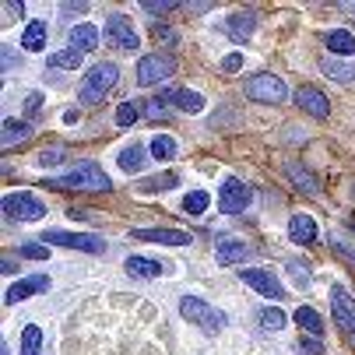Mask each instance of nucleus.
<instances>
[{"label": "nucleus", "mask_w": 355, "mask_h": 355, "mask_svg": "<svg viewBox=\"0 0 355 355\" xmlns=\"http://www.w3.org/2000/svg\"><path fill=\"white\" fill-rule=\"evenodd\" d=\"M295 103H299V110H306V113H310V116H317V120H324V116L331 113L327 95H324L320 88H313V85L295 88Z\"/></svg>", "instance_id": "f8f14e48"}, {"label": "nucleus", "mask_w": 355, "mask_h": 355, "mask_svg": "<svg viewBox=\"0 0 355 355\" xmlns=\"http://www.w3.org/2000/svg\"><path fill=\"white\" fill-rule=\"evenodd\" d=\"M324 71H327V78H334V81H355V64H348V60L324 57Z\"/></svg>", "instance_id": "cd10ccee"}, {"label": "nucleus", "mask_w": 355, "mask_h": 355, "mask_svg": "<svg viewBox=\"0 0 355 355\" xmlns=\"http://www.w3.org/2000/svg\"><path fill=\"white\" fill-rule=\"evenodd\" d=\"M176 183H180V176H176V173H162V176L141 180V183H137V190H141V193H159V190H169V187H176Z\"/></svg>", "instance_id": "c756f323"}, {"label": "nucleus", "mask_w": 355, "mask_h": 355, "mask_svg": "<svg viewBox=\"0 0 355 355\" xmlns=\"http://www.w3.org/2000/svg\"><path fill=\"white\" fill-rule=\"evenodd\" d=\"M288 239L292 243H302V246H310L313 239H317V225H313V218L310 215H292L288 218Z\"/></svg>", "instance_id": "f3484780"}, {"label": "nucleus", "mask_w": 355, "mask_h": 355, "mask_svg": "<svg viewBox=\"0 0 355 355\" xmlns=\"http://www.w3.org/2000/svg\"><path fill=\"white\" fill-rule=\"evenodd\" d=\"M81 49H74V46H67V49H57V53H49L46 57V64L53 67V71H78L81 67Z\"/></svg>", "instance_id": "5701e85b"}, {"label": "nucleus", "mask_w": 355, "mask_h": 355, "mask_svg": "<svg viewBox=\"0 0 355 355\" xmlns=\"http://www.w3.org/2000/svg\"><path fill=\"white\" fill-rule=\"evenodd\" d=\"M285 176H288L299 190H306V193H317V190H320V180H317L306 166H302V162H285Z\"/></svg>", "instance_id": "6ab92c4d"}, {"label": "nucleus", "mask_w": 355, "mask_h": 355, "mask_svg": "<svg viewBox=\"0 0 355 355\" xmlns=\"http://www.w3.org/2000/svg\"><path fill=\"white\" fill-rule=\"evenodd\" d=\"M324 46L331 49V57H352L355 53V35L348 28H331L324 35Z\"/></svg>", "instance_id": "a211bd4d"}, {"label": "nucleus", "mask_w": 355, "mask_h": 355, "mask_svg": "<svg viewBox=\"0 0 355 355\" xmlns=\"http://www.w3.org/2000/svg\"><path fill=\"white\" fill-rule=\"evenodd\" d=\"M345 8H348V11H355V4H345Z\"/></svg>", "instance_id": "49530a36"}, {"label": "nucleus", "mask_w": 355, "mask_h": 355, "mask_svg": "<svg viewBox=\"0 0 355 355\" xmlns=\"http://www.w3.org/2000/svg\"><path fill=\"white\" fill-rule=\"evenodd\" d=\"M253 28H257V15H253V11H236V15L229 18V35H232L236 42H246V39L253 35Z\"/></svg>", "instance_id": "aec40b11"}, {"label": "nucleus", "mask_w": 355, "mask_h": 355, "mask_svg": "<svg viewBox=\"0 0 355 355\" xmlns=\"http://www.w3.org/2000/svg\"><path fill=\"white\" fill-rule=\"evenodd\" d=\"M46 187H57V190H110V176L103 173V166L98 162H78L67 176L46 183Z\"/></svg>", "instance_id": "f257e3e1"}, {"label": "nucleus", "mask_w": 355, "mask_h": 355, "mask_svg": "<svg viewBox=\"0 0 355 355\" xmlns=\"http://www.w3.org/2000/svg\"><path fill=\"white\" fill-rule=\"evenodd\" d=\"M292 278H295L299 285H306V282H310V275H306V271H302V268H295V264H292Z\"/></svg>", "instance_id": "a18cd8bd"}, {"label": "nucleus", "mask_w": 355, "mask_h": 355, "mask_svg": "<svg viewBox=\"0 0 355 355\" xmlns=\"http://www.w3.org/2000/svg\"><path fill=\"white\" fill-rule=\"evenodd\" d=\"M148 151H151L155 159H173V155H176V141L166 137V134H155V137H151V144H148Z\"/></svg>", "instance_id": "2f4dec72"}, {"label": "nucleus", "mask_w": 355, "mask_h": 355, "mask_svg": "<svg viewBox=\"0 0 355 355\" xmlns=\"http://www.w3.org/2000/svg\"><path fill=\"white\" fill-rule=\"evenodd\" d=\"M116 162H120L123 173H141L148 159H144V148H141V144H127V148L120 151V159H116Z\"/></svg>", "instance_id": "a878e982"}, {"label": "nucleus", "mask_w": 355, "mask_h": 355, "mask_svg": "<svg viewBox=\"0 0 355 355\" xmlns=\"http://www.w3.org/2000/svg\"><path fill=\"white\" fill-rule=\"evenodd\" d=\"M85 8H88V4H81V0H78V4H60L64 15H85Z\"/></svg>", "instance_id": "37998d69"}, {"label": "nucleus", "mask_w": 355, "mask_h": 355, "mask_svg": "<svg viewBox=\"0 0 355 355\" xmlns=\"http://www.w3.org/2000/svg\"><path fill=\"white\" fill-rule=\"evenodd\" d=\"M246 95L253 98V103H285L288 88L278 74H253L246 81Z\"/></svg>", "instance_id": "39448f33"}, {"label": "nucleus", "mask_w": 355, "mask_h": 355, "mask_svg": "<svg viewBox=\"0 0 355 355\" xmlns=\"http://www.w3.org/2000/svg\"><path fill=\"white\" fill-rule=\"evenodd\" d=\"M176 74V60L169 53H151V57H141L137 64V85H159V81H169Z\"/></svg>", "instance_id": "423d86ee"}, {"label": "nucleus", "mask_w": 355, "mask_h": 355, "mask_svg": "<svg viewBox=\"0 0 355 355\" xmlns=\"http://www.w3.org/2000/svg\"><path fill=\"white\" fill-rule=\"evenodd\" d=\"M130 236L137 243H166V246H187V243H193L190 232H180V229H134Z\"/></svg>", "instance_id": "ddd939ff"}, {"label": "nucleus", "mask_w": 355, "mask_h": 355, "mask_svg": "<svg viewBox=\"0 0 355 355\" xmlns=\"http://www.w3.org/2000/svg\"><path fill=\"white\" fill-rule=\"evenodd\" d=\"M180 4L176 0H144V11L148 15H169V11H176Z\"/></svg>", "instance_id": "c9c22d12"}, {"label": "nucleus", "mask_w": 355, "mask_h": 355, "mask_svg": "<svg viewBox=\"0 0 355 355\" xmlns=\"http://www.w3.org/2000/svg\"><path fill=\"white\" fill-rule=\"evenodd\" d=\"M331 313H334V324H338L348 338H355V299L348 295L345 285H334V288H331Z\"/></svg>", "instance_id": "1a4fd4ad"}, {"label": "nucleus", "mask_w": 355, "mask_h": 355, "mask_svg": "<svg viewBox=\"0 0 355 355\" xmlns=\"http://www.w3.org/2000/svg\"><path fill=\"white\" fill-rule=\"evenodd\" d=\"M261 327H264V331H282V327H285V313H282L278 306L261 310Z\"/></svg>", "instance_id": "473e14b6"}, {"label": "nucleus", "mask_w": 355, "mask_h": 355, "mask_svg": "<svg viewBox=\"0 0 355 355\" xmlns=\"http://www.w3.org/2000/svg\"><path fill=\"white\" fill-rule=\"evenodd\" d=\"M39 110H42V95H39V92H32V95L25 98V113H28V116H35Z\"/></svg>", "instance_id": "ea45409f"}, {"label": "nucleus", "mask_w": 355, "mask_h": 355, "mask_svg": "<svg viewBox=\"0 0 355 355\" xmlns=\"http://www.w3.org/2000/svg\"><path fill=\"white\" fill-rule=\"evenodd\" d=\"M106 39L113 46H120V49H137L141 46V39H137V32H134L127 15H110L106 18Z\"/></svg>", "instance_id": "9b49d317"}, {"label": "nucleus", "mask_w": 355, "mask_h": 355, "mask_svg": "<svg viewBox=\"0 0 355 355\" xmlns=\"http://www.w3.org/2000/svg\"><path fill=\"white\" fill-rule=\"evenodd\" d=\"M67 159V148L64 144H53V148H42L39 151V166H60Z\"/></svg>", "instance_id": "72a5a7b5"}, {"label": "nucleus", "mask_w": 355, "mask_h": 355, "mask_svg": "<svg viewBox=\"0 0 355 355\" xmlns=\"http://www.w3.org/2000/svg\"><path fill=\"white\" fill-rule=\"evenodd\" d=\"M239 67H243V53H229L222 60V71H239Z\"/></svg>", "instance_id": "a19ab883"}, {"label": "nucleus", "mask_w": 355, "mask_h": 355, "mask_svg": "<svg viewBox=\"0 0 355 355\" xmlns=\"http://www.w3.org/2000/svg\"><path fill=\"white\" fill-rule=\"evenodd\" d=\"M0 49H4V74H8V71H11L18 60H15V53H11V46H0Z\"/></svg>", "instance_id": "c03bdc74"}, {"label": "nucleus", "mask_w": 355, "mask_h": 355, "mask_svg": "<svg viewBox=\"0 0 355 355\" xmlns=\"http://www.w3.org/2000/svg\"><path fill=\"white\" fill-rule=\"evenodd\" d=\"M208 205H211V193H208V190H190V193L183 197V211H187V215H205Z\"/></svg>", "instance_id": "c85d7f7f"}, {"label": "nucleus", "mask_w": 355, "mask_h": 355, "mask_svg": "<svg viewBox=\"0 0 355 355\" xmlns=\"http://www.w3.org/2000/svg\"><path fill=\"white\" fill-rule=\"evenodd\" d=\"M4 215H11V218H18V222H39L42 215H46V205L35 197V193H8L4 197Z\"/></svg>", "instance_id": "0eeeda50"}, {"label": "nucleus", "mask_w": 355, "mask_h": 355, "mask_svg": "<svg viewBox=\"0 0 355 355\" xmlns=\"http://www.w3.org/2000/svg\"><path fill=\"white\" fill-rule=\"evenodd\" d=\"M49 288V278L46 275H32V278H25V282H15L11 288H8V295H4V302H21V299H28V295H35V292H46Z\"/></svg>", "instance_id": "dca6fc26"}, {"label": "nucleus", "mask_w": 355, "mask_h": 355, "mask_svg": "<svg viewBox=\"0 0 355 355\" xmlns=\"http://www.w3.org/2000/svg\"><path fill=\"white\" fill-rule=\"evenodd\" d=\"M295 324L306 331L310 338H324V320H320V313L313 306H299L295 310Z\"/></svg>", "instance_id": "b1692460"}, {"label": "nucleus", "mask_w": 355, "mask_h": 355, "mask_svg": "<svg viewBox=\"0 0 355 355\" xmlns=\"http://www.w3.org/2000/svg\"><path fill=\"white\" fill-rule=\"evenodd\" d=\"M162 103H173L180 113H200V110H205V95H200V92H190V88H173V92H166L162 95Z\"/></svg>", "instance_id": "4468645a"}, {"label": "nucleus", "mask_w": 355, "mask_h": 355, "mask_svg": "<svg viewBox=\"0 0 355 355\" xmlns=\"http://www.w3.org/2000/svg\"><path fill=\"white\" fill-rule=\"evenodd\" d=\"M250 253H253V250H250V243H243V239H232V236H229V239H222V243H218L215 261H218L222 268H229V264H243V261L250 257Z\"/></svg>", "instance_id": "2eb2a0df"}, {"label": "nucleus", "mask_w": 355, "mask_h": 355, "mask_svg": "<svg viewBox=\"0 0 355 355\" xmlns=\"http://www.w3.org/2000/svg\"><path fill=\"white\" fill-rule=\"evenodd\" d=\"M21 11H25V4H15V0H4V15H8V21H15V15L21 18Z\"/></svg>", "instance_id": "79ce46f5"}, {"label": "nucleus", "mask_w": 355, "mask_h": 355, "mask_svg": "<svg viewBox=\"0 0 355 355\" xmlns=\"http://www.w3.org/2000/svg\"><path fill=\"white\" fill-rule=\"evenodd\" d=\"M239 278H243V285L257 288V292H261V295H268V299H285V288H282V282H278V275H275V271H264V268H246V271H239Z\"/></svg>", "instance_id": "9d476101"}, {"label": "nucleus", "mask_w": 355, "mask_h": 355, "mask_svg": "<svg viewBox=\"0 0 355 355\" xmlns=\"http://www.w3.org/2000/svg\"><path fill=\"white\" fill-rule=\"evenodd\" d=\"M28 137H32V127L25 120H4V134H0V141H4L8 151L18 148V144H25Z\"/></svg>", "instance_id": "4be33fe9"}, {"label": "nucleus", "mask_w": 355, "mask_h": 355, "mask_svg": "<svg viewBox=\"0 0 355 355\" xmlns=\"http://www.w3.org/2000/svg\"><path fill=\"white\" fill-rule=\"evenodd\" d=\"M250 200H253V190H250L243 180H236V176H229V180L222 183V190H218V208H222L225 215H239V211H246V208H250Z\"/></svg>", "instance_id": "6e6552de"}, {"label": "nucleus", "mask_w": 355, "mask_h": 355, "mask_svg": "<svg viewBox=\"0 0 355 355\" xmlns=\"http://www.w3.org/2000/svg\"><path fill=\"white\" fill-rule=\"evenodd\" d=\"M137 116H141V106L137 103H120V110H116V123L120 127H134Z\"/></svg>", "instance_id": "f704fd0d"}, {"label": "nucleus", "mask_w": 355, "mask_h": 355, "mask_svg": "<svg viewBox=\"0 0 355 355\" xmlns=\"http://www.w3.org/2000/svg\"><path fill=\"white\" fill-rule=\"evenodd\" d=\"M141 113H144L148 120H166V106H162V98H151V103H144V106H141Z\"/></svg>", "instance_id": "58836bf2"}, {"label": "nucleus", "mask_w": 355, "mask_h": 355, "mask_svg": "<svg viewBox=\"0 0 355 355\" xmlns=\"http://www.w3.org/2000/svg\"><path fill=\"white\" fill-rule=\"evenodd\" d=\"M46 35H49L46 21H28L25 25V35H21V46L28 49V53H39V49L46 46Z\"/></svg>", "instance_id": "393cba45"}, {"label": "nucleus", "mask_w": 355, "mask_h": 355, "mask_svg": "<svg viewBox=\"0 0 355 355\" xmlns=\"http://www.w3.org/2000/svg\"><path fill=\"white\" fill-rule=\"evenodd\" d=\"M18 355H42V331L35 324H28L21 331V352Z\"/></svg>", "instance_id": "7c9ffc66"}, {"label": "nucleus", "mask_w": 355, "mask_h": 355, "mask_svg": "<svg viewBox=\"0 0 355 355\" xmlns=\"http://www.w3.org/2000/svg\"><path fill=\"white\" fill-rule=\"evenodd\" d=\"M116 78H120V71H116V64H98V67H92V74L81 81V92H78V98L85 106H95V103H103V95L116 85Z\"/></svg>", "instance_id": "7ed1b4c3"}, {"label": "nucleus", "mask_w": 355, "mask_h": 355, "mask_svg": "<svg viewBox=\"0 0 355 355\" xmlns=\"http://www.w3.org/2000/svg\"><path fill=\"white\" fill-rule=\"evenodd\" d=\"M127 271H130L134 278H159L166 268H162L159 261H148V257H127Z\"/></svg>", "instance_id": "bb28decb"}, {"label": "nucleus", "mask_w": 355, "mask_h": 355, "mask_svg": "<svg viewBox=\"0 0 355 355\" xmlns=\"http://www.w3.org/2000/svg\"><path fill=\"white\" fill-rule=\"evenodd\" d=\"M180 317H187L190 324H197L200 331H208V334H218L225 327V313L215 310L211 302L197 299V295H183L180 299Z\"/></svg>", "instance_id": "f03ea898"}, {"label": "nucleus", "mask_w": 355, "mask_h": 355, "mask_svg": "<svg viewBox=\"0 0 355 355\" xmlns=\"http://www.w3.org/2000/svg\"><path fill=\"white\" fill-rule=\"evenodd\" d=\"M18 253H21L25 261H49V250H46V246H39V243H25Z\"/></svg>", "instance_id": "e433bc0d"}, {"label": "nucleus", "mask_w": 355, "mask_h": 355, "mask_svg": "<svg viewBox=\"0 0 355 355\" xmlns=\"http://www.w3.org/2000/svg\"><path fill=\"white\" fill-rule=\"evenodd\" d=\"M67 46L81 49V53H92V49L98 46V28L95 25H74L71 35H67Z\"/></svg>", "instance_id": "412c9836"}, {"label": "nucleus", "mask_w": 355, "mask_h": 355, "mask_svg": "<svg viewBox=\"0 0 355 355\" xmlns=\"http://www.w3.org/2000/svg\"><path fill=\"white\" fill-rule=\"evenodd\" d=\"M295 352H299V355H324V341H320V338H302V341L295 345Z\"/></svg>", "instance_id": "4c0bfd02"}, {"label": "nucleus", "mask_w": 355, "mask_h": 355, "mask_svg": "<svg viewBox=\"0 0 355 355\" xmlns=\"http://www.w3.org/2000/svg\"><path fill=\"white\" fill-rule=\"evenodd\" d=\"M42 243H57V246L81 250V253H106V239L95 236V232H64V229H53V232L42 236Z\"/></svg>", "instance_id": "20e7f679"}]
</instances>
